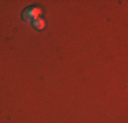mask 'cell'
Segmentation results:
<instances>
[{"mask_svg":"<svg viewBox=\"0 0 128 123\" xmlns=\"http://www.w3.org/2000/svg\"><path fill=\"white\" fill-rule=\"evenodd\" d=\"M32 23H33V27H34V29H38V30L45 29V26H46V22H45L42 18H37V19H34Z\"/></svg>","mask_w":128,"mask_h":123,"instance_id":"obj_2","label":"cell"},{"mask_svg":"<svg viewBox=\"0 0 128 123\" xmlns=\"http://www.w3.org/2000/svg\"><path fill=\"white\" fill-rule=\"evenodd\" d=\"M41 14H42V10L40 7L30 6V7H27L22 11V15H20V17H22V19L25 21V22H33L34 19L40 18Z\"/></svg>","mask_w":128,"mask_h":123,"instance_id":"obj_1","label":"cell"}]
</instances>
